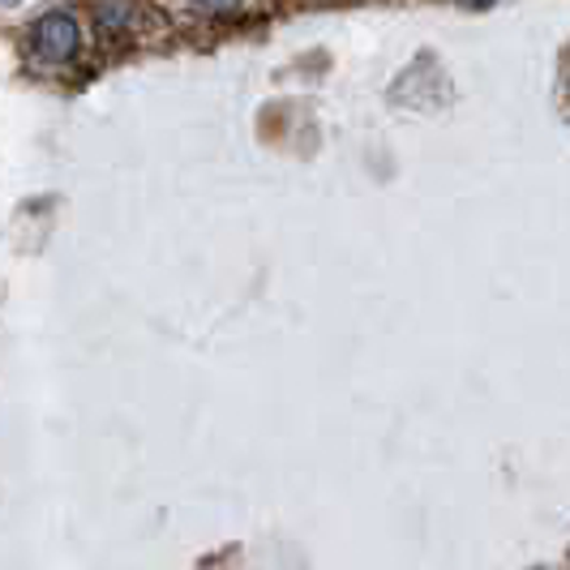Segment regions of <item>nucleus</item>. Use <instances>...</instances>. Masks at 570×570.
<instances>
[{
    "mask_svg": "<svg viewBox=\"0 0 570 570\" xmlns=\"http://www.w3.org/2000/svg\"><path fill=\"white\" fill-rule=\"evenodd\" d=\"M82 48V27L73 13H43L35 27H30V60L35 65H48V69H60L78 57Z\"/></svg>",
    "mask_w": 570,
    "mask_h": 570,
    "instance_id": "1",
    "label": "nucleus"
},
{
    "mask_svg": "<svg viewBox=\"0 0 570 570\" xmlns=\"http://www.w3.org/2000/svg\"><path fill=\"white\" fill-rule=\"evenodd\" d=\"M90 13H95V22H99L104 30H125L134 18H138V9H134V4H95Z\"/></svg>",
    "mask_w": 570,
    "mask_h": 570,
    "instance_id": "2",
    "label": "nucleus"
}]
</instances>
